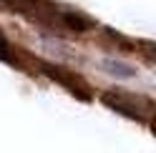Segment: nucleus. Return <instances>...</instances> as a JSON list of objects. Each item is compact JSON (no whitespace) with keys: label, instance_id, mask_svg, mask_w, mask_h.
I'll list each match as a JSON object with an SVG mask.
<instances>
[{"label":"nucleus","instance_id":"obj_2","mask_svg":"<svg viewBox=\"0 0 156 153\" xmlns=\"http://www.w3.org/2000/svg\"><path fill=\"white\" fill-rule=\"evenodd\" d=\"M0 58H8V43H5L3 33H0Z\"/></svg>","mask_w":156,"mask_h":153},{"label":"nucleus","instance_id":"obj_1","mask_svg":"<svg viewBox=\"0 0 156 153\" xmlns=\"http://www.w3.org/2000/svg\"><path fill=\"white\" fill-rule=\"evenodd\" d=\"M103 70L111 73L113 78H131V75H133V70L129 68V65H123L119 60H103Z\"/></svg>","mask_w":156,"mask_h":153}]
</instances>
